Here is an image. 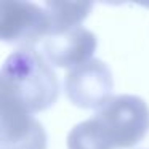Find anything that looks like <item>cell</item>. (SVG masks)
Here are the masks:
<instances>
[{"label": "cell", "instance_id": "cell-6", "mask_svg": "<svg viewBox=\"0 0 149 149\" xmlns=\"http://www.w3.org/2000/svg\"><path fill=\"white\" fill-rule=\"evenodd\" d=\"M98 40L91 31L82 26L45 37L42 45L43 59L56 68H75L90 61Z\"/></svg>", "mask_w": 149, "mask_h": 149}, {"label": "cell", "instance_id": "cell-9", "mask_svg": "<svg viewBox=\"0 0 149 149\" xmlns=\"http://www.w3.org/2000/svg\"><path fill=\"white\" fill-rule=\"evenodd\" d=\"M18 149H31V148H18Z\"/></svg>", "mask_w": 149, "mask_h": 149}, {"label": "cell", "instance_id": "cell-7", "mask_svg": "<svg viewBox=\"0 0 149 149\" xmlns=\"http://www.w3.org/2000/svg\"><path fill=\"white\" fill-rule=\"evenodd\" d=\"M42 7L50 16L48 36H53V34H59L80 26L82 21L91 13L93 3L90 2H47Z\"/></svg>", "mask_w": 149, "mask_h": 149}, {"label": "cell", "instance_id": "cell-5", "mask_svg": "<svg viewBox=\"0 0 149 149\" xmlns=\"http://www.w3.org/2000/svg\"><path fill=\"white\" fill-rule=\"evenodd\" d=\"M47 149L42 123L0 88V149Z\"/></svg>", "mask_w": 149, "mask_h": 149}, {"label": "cell", "instance_id": "cell-4", "mask_svg": "<svg viewBox=\"0 0 149 149\" xmlns=\"http://www.w3.org/2000/svg\"><path fill=\"white\" fill-rule=\"evenodd\" d=\"M69 101L82 109H100L112 98L114 80L111 69L101 59H93L69 69L64 79Z\"/></svg>", "mask_w": 149, "mask_h": 149}, {"label": "cell", "instance_id": "cell-1", "mask_svg": "<svg viewBox=\"0 0 149 149\" xmlns=\"http://www.w3.org/2000/svg\"><path fill=\"white\" fill-rule=\"evenodd\" d=\"M0 88L32 116L52 107L59 95L55 71L34 48H18L5 59Z\"/></svg>", "mask_w": 149, "mask_h": 149}, {"label": "cell", "instance_id": "cell-2", "mask_svg": "<svg viewBox=\"0 0 149 149\" xmlns=\"http://www.w3.org/2000/svg\"><path fill=\"white\" fill-rule=\"evenodd\" d=\"M93 119L112 149L133 148L149 132V107L143 98L133 95L112 96Z\"/></svg>", "mask_w": 149, "mask_h": 149}, {"label": "cell", "instance_id": "cell-3", "mask_svg": "<svg viewBox=\"0 0 149 149\" xmlns=\"http://www.w3.org/2000/svg\"><path fill=\"white\" fill-rule=\"evenodd\" d=\"M50 32V16L43 7L32 2H0V40L32 48Z\"/></svg>", "mask_w": 149, "mask_h": 149}, {"label": "cell", "instance_id": "cell-8", "mask_svg": "<svg viewBox=\"0 0 149 149\" xmlns=\"http://www.w3.org/2000/svg\"><path fill=\"white\" fill-rule=\"evenodd\" d=\"M68 149H112L98 122L91 119L80 122L69 132Z\"/></svg>", "mask_w": 149, "mask_h": 149}]
</instances>
